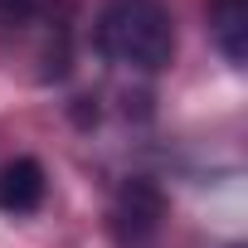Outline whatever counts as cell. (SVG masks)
<instances>
[{"label": "cell", "instance_id": "obj_1", "mask_svg": "<svg viewBox=\"0 0 248 248\" xmlns=\"http://www.w3.org/2000/svg\"><path fill=\"white\" fill-rule=\"evenodd\" d=\"M97 49L122 68L156 73L175 59V25L161 0H107L97 15Z\"/></svg>", "mask_w": 248, "mask_h": 248}, {"label": "cell", "instance_id": "obj_2", "mask_svg": "<svg viewBox=\"0 0 248 248\" xmlns=\"http://www.w3.org/2000/svg\"><path fill=\"white\" fill-rule=\"evenodd\" d=\"M166 219V195L151 185V180H127L117 190V204H112V229L122 243H141L161 229Z\"/></svg>", "mask_w": 248, "mask_h": 248}, {"label": "cell", "instance_id": "obj_3", "mask_svg": "<svg viewBox=\"0 0 248 248\" xmlns=\"http://www.w3.org/2000/svg\"><path fill=\"white\" fill-rule=\"evenodd\" d=\"M44 190H49V180H44L39 161L20 156L10 166H0V214H34L44 204Z\"/></svg>", "mask_w": 248, "mask_h": 248}, {"label": "cell", "instance_id": "obj_4", "mask_svg": "<svg viewBox=\"0 0 248 248\" xmlns=\"http://www.w3.org/2000/svg\"><path fill=\"white\" fill-rule=\"evenodd\" d=\"M214 39L233 68L248 59V0H214Z\"/></svg>", "mask_w": 248, "mask_h": 248}]
</instances>
